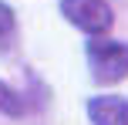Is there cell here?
<instances>
[{"instance_id":"obj_5","label":"cell","mask_w":128,"mask_h":125,"mask_svg":"<svg viewBox=\"0 0 128 125\" xmlns=\"http://www.w3.org/2000/svg\"><path fill=\"white\" fill-rule=\"evenodd\" d=\"M10 31H14V10L0 0V41L4 37H10Z\"/></svg>"},{"instance_id":"obj_1","label":"cell","mask_w":128,"mask_h":125,"mask_svg":"<svg viewBox=\"0 0 128 125\" xmlns=\"http://www.w3.org/2000/svg\"><path fill=\"white\" fill-rule=\"evenodd\" d=\"M88 68L94 81H101V85H115V81L128 78V44L94 37L88 44Z\"/></svg>"},{"instance_id":"obj_2","label":"cell","mask_w":128,"mask_h":125,"mask_svg":"<svg viewBox=\"0 0 128 125\" xmlns=\"http://www.w3.org/2000/svg\"><path fill=\"white\" fill-rule=\"evenodd\" d=\"M61 14L68 17V24H74L78 31L91 34V37L108 34L115 24V14L104 0H61Z\"/></svg>"},{"instance_id":"obj_4","label":"cell","mask_w":128,"mask_h":125,"mask_svg":"<svg viewBox=\"0 0 128 125\" xmlns=\"http://www.w3.org/2000/svg\"><path fill=\"white\" fill-rule=\"evenodd\" d=\"M0 115H10V118H20L24 115V98L10 85H4V81H0Z\"/></svg>"},{"instance_id":"obj_3","label":"cell","mask_w":128,"mask_h":125,"mask_svg":"<svg viewBox=\"0 0 128 125\" xmlns=\"http://www.w3.org/2000/svg\"><path fill=\"white\" fill-rule=\"evenodd\" d=\"M88 118L94 125H128V101L118 95H98L88 101Z\"/></svg>"}]
</instances>
